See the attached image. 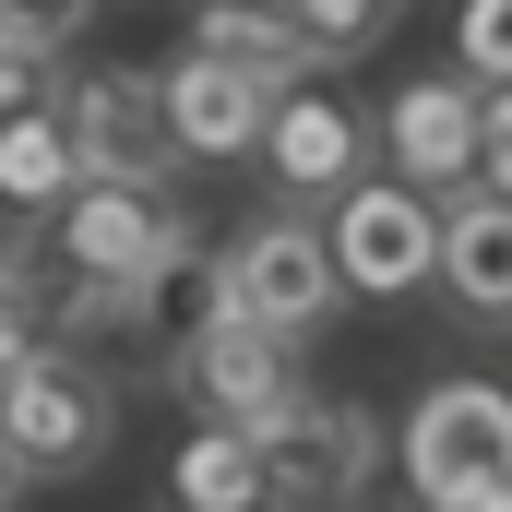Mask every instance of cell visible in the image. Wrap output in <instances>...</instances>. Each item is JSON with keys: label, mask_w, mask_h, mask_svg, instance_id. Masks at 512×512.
I'll return each mask as SVG.
<instances>
[{"label": "cell", "mask_w": 512, "mask_h": 512, "mask_svg": "<svg viewBox=\"0 0 512 512\" xmlns=\"http://www.w3.org/2000/svg\"><path fill=\"white\" fill-rule=\"evenodd\" d=\"M262 441V512H358L382 477V417L346 393H286L274 417H251Z\"/></svg>", "instance_id": "obj_1"}, {"label": "cell", "mask_w": 512, "mask_h": 512, "mask_svg": "<svg viewBox=\"0 0 512 512\" xmlns=\"http://www.w3.org/2000/svg\"><path fill=\"white\" fill-rule=\"evenodd\" d=\"M108 441H120V382L96 358L36 346L24 370H0V453L24 477H84V465H108Z\"/></svg>", "instance_id": "obj_2"}, {"label": "cell", "mask_w": 512, "mask_h": 512, "mask_svg": "<svg viewBox=\"0 0 512 512\" xmlns=\"http://www.w3.org/2000/svg\"><path fill=\"white\" fill-rule=\"evenodd\" d=\"M215 286H227V310L239 322H262L274 346H310L322 322H334V251H322V227H298L286 203L274 215H251L239 239H227V262H215Z\"/></svg>", "instance_id": "obj_3"}, {"label": "cell", "mask_w": 512, "mask_h": 512, "mask_svg": "<svg viewBox=\"0 0 512 512\" xmlns=\"http://www.w3.org/2000/svg\"><path fill=\"white\" fill-rule=\"evenodd\" d=\"M393 465H405V489H417L429 512L465 501V489H489V477H512V393L501 382H429L417 405H405Z\"/></svg>", "instance_id": "obj_4"}, {"label": "cell", "mask_w": 512, "mask_h": 512, "mask_svg": "<svg viewBox=\"0 0 512 512\" xmlns=\"http://www.w3.org/2000/svg\"><path fill=\"white\" fill-rule=\"evenodd\" d=\"M322 251H334V286H346V298H405V286H429V262H441V203H429L417 179H346Z\"/></svg>", "instance_id": "obj_5"}, {"label": "cell", "mask_w": 512, "mask_h": 512, "mask_svg": "<svg viewBox=\"0 0 512 512\" xmlns=\"http://www.w3.org/2000/svg\"><path fill=\"white\" fill-rule=\"evenodd\" d=\"M179 239H191V215L167 191H143V179H72V203L48 215V251L72 274H96V286H143Z\"/></svg>", "instance_id": "obj_6"}, {"label": "cell", "mask_w": 512, "mask_h": 512, "mask_svg": "<svg viewBox=\"0 0 512 512\" xmlns=\"http://www.w3.org/2000/svg\"><path fill=\"white\" fill-rule=\"evenodd\" d=\"M60 131H72L84 179H143V191H167V167H179L167 108H155V72H84V84H60Z\"/></svg>", "instance_id": "obj_7"}, {"label": "cell", "mask_w": 512, "mask_h": 512, "mask_svg": "<svg viewBox=\"0 0 512 512\" xmlns=\"http://www.w3.org/2000/svg\"><path fill=\"white\" fill-rule=\"evenodd\" d=\"M382 155H393V179H417V191H465V179H477V84H465V72L393 84Z\"/></svg>", "instance_id": "obj_8"}, {"label": "cell", "mask_w": 512, "mask_h": 512, "mask_svg": "<svg viewBox=\"0 0 512 512\" xmlns=\"http://www.w3.org/2000/svg\"><path fill=\"white\" fill-rule=\"evenodd\" d=\"M155 108H167V143H179V155H251L274 84L239 72V60H215V48H179V60L155 72Z\"/></svg>", "instance_id": "obj_9"}, {"label": "cell", "mask_w": 512, "mask_h": 512, "mask_svg": "<svg viewBox=\"0 0 512 512\" xmlns=\"http://www.w3.org/2000/svg\"><path fill=\"white\" fill-rule=\"evenodd\" d=\"M262 167H274V191L298 203V191H346L358 179V155H370V120L346 108V96H322V84H286L274 108H262Z\"/></svg>", "instance_id": "obj_10"}, {"label": "cell", "mask_w": 512, "mask_h": 512, "mask_svg": "<svg viewBox=\"0 0 512 512\" xmlns=\"http://www.w3.org/2000/svg\"><path fill=\"white\" fill-rule=\"evenodd\" d=\"M179 382H203V405H215V417H239V429H251V417H274V405L298 393V346H274L262 322L215 310V322L179 346Z\"/></svg>", "instance_id": "obj_11"}, {"label": "cell", "mask_w": 512, "mask_h": 512, "mask_svg": "<svg viewBox=\"0 0 512 512\" xmlns=\"http://www.w3.org/2000/svg\"><path fill=\"white\" fill-rule=\"evenodd\" d=\"M453 298H465V322H512V203L489 179H465L453 203H441V262H429Z\"/></svg>", "instance_id": "obj_12"}, {"label": "cell", "mask_w": 512, "mask_h": 512, "mask_svg": "<svg viewBox=\"0 0 512 512\" xmlns=\"http://www.w3.org/2000/svg\"><path fill=\"white\" fill-rule=\"evenodd\" d=\"M191 48H215V60L262 72L274 96L322 72V36H310V24H298L286 0H191Z\"/></svg>", "instance_id": "obj_13"}, {"label": "cell", "mask_w": 512, "mask_h": 512, "mask_svg": "<svg viewBox=\"0 0 512 512\" xmlns=\"http://www.w3.org/2000/svg\"><path fill=\"white\" fill-rule=\"evenodd\" d=\"M167 501H179V512H262V441L239 429V417L191 429L179 465H167Z\"/></svg>", "instance_id": "obj_14"}, {"label": "cell", "mask_w": 512, "mask_h": 512, "mask_svg": "<svg viewBox=\"0 0 512 512\" xmlns=\"http://www.w3.org/2000/svg\"><path fill=\"white\" fill-rule=\"evenodd\" d=\"M72 179H84V155H72L60 108L0 120V203H12V215H60V203H72Z\"/></svg>", "instance_id": "obj_15"}, {"label": "cell", "mask_w": 512, "mask_h": 512, "mask_svg": "<svg viewBox=\"0 0 512 512\" xmlns=\"http://www.w3.org/2000/svg\"><path fill=\"white\" fill-rule=\"evenodd\" d=\"M453 48H465V84H477V96L512 84V0H465V12H453Z\"/></svg>", "instance_id": "obj_16"}, {"label": "cell", "mask_w": 512, "mask_h": 512, "mask_svg": "<svg viewBox=\"0 0 512 512\" xmlns=\"http://www.w3.org/2000/svg\"><path fill=\"white\" fill-rule=\"evenodd\" d=\"M36 108H60V48L0 36V120H36Z\"/></svg>", "instance_id": "obj_17"}, {"label": "cell", "mask_w": 512, "mask_h": 512, "mask_svg": "<svg viewBox=\"0 0 512 512\" xmlns=\"http://www.w3.org/2000/svg\"><path fill=\"white\" fill-rule=\"evenodd\" d=\"M286 12H298V24L322 36V60H346V48H370V36L393 24V0H286Z\"/></svg>", "instance_id": "obj_18"}, {"label": "cell", "mask_w": 512, "mask_h": 512, "mask_svg": "<svg viewBox=\"0 0 512 512\" xmlns=\"http://www.w3.org/2000/svg\"><path fill=\"white\" fill-rule=\"evenodd\" d=\"M477 179L512 203V84H489V96H477Z\"/></svg>", "instance_id": "obj_19"}, {"label": "cell", "mask_w": 512, "mask_h": 512, "mask_svg": "<svg viewBox=\"0 0 512 512\" xmlns=\"http://www.w3.org/2000/svg\"><path fill=\"white\" fill-rule=\"evenodd\" d=\"M84 12H96V0H0V36H36V48H60Z\"/></svg>", "instance_id": "obj_20"}, {"label": "cell", "mask_w": 512, "mask_h": 512, "mask_svg": "<svg viewBox=\"0 0 512 512\" xmlns=\"http://www.w3.org/2000/svg\"><path fill=\"white\" fill-rule=\"evenodd\" d=\"M36 262H48V239H36V227H24V215H12V203H0V286H24V274H36Z\"/></svg>", "instance_id": "obj_21"}, {"label": "cell", "mask_w": 512, "mask_h": 512, "mask_svg": "<svg viewBox=\"0 0 512 512\" xmlns=\"http://www.w3.org/2000/svg\"><path fill=\"white\" fill-rule=\"evenodd\" d=\"M441 512H512V477H489V489H465V501H441Z\"/></svg>", "instance_id": "obj_22"}, {"label": "cell", "mask_w": 512, "mask_h": 512, "mask_svg": "<svg viewBox=\"0 0 512 512\" xmlns=\"http://www.w3.org/2000/svg\"><path fill=\"white\" fill-rule=\"evenodd\" d=\"M12 501H24V465H12V453H0V512H12Z\"/></svg>", "instance_id": "obj_23"}]
</instances>
